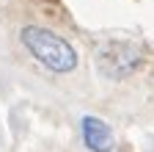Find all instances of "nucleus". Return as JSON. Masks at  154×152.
I'll list each match as a JSON object with an SVG mask.
<instances>
[{"label":"nucleus","instance_id":"1","mask_svg":"<svg viewBox=\"0 0 154 152\" xmlns=\"http://www.w3.org/2000/svg\"><path fill=\"white\" fill-rule=\"evenodd\" d=\"M19 42L44 69H50L55 75H69L80 64L74 44L44 25H25L19 31Z\"/></svg>","mask_w":154,"mask_h":152},{"label":"nucleus","instance_id":"3","mask_svg":"<svg viewBox=\"0 0 154 152\" xmlns=\"http://www.w3.org/2000/svg\"><path fill=\"white\" fill-rule=\"evenodd\" d=\"M80 136H83V144L88 152H113V147H116L110 125L99 116H91V113L80 119Z\"/></svg>","mask_w":154,"mask_h":152},{"label":"nucleus","instance_id":"2","mask_svg":"<svg viewBox=\"0 0 154 152\" xmlns=\"http://www.w3.org/2000/svg\"><path fill=\"white\" fill-rule=\"evenodd\" d=\"M138 66H140V50L132 47L129 42H113L99 53V72L105 78L121 80Z\"/></svg>","mask_w":154,"mask_h":152}]
</instances>
